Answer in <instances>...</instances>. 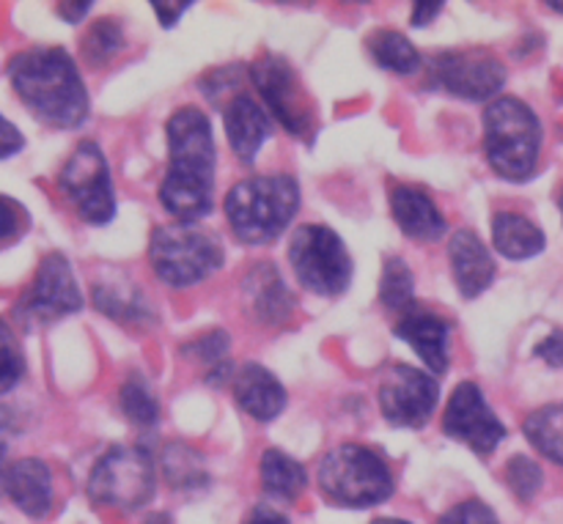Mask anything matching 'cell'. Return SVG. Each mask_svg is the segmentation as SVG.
I'll list each match as a JSON object with an SVG mask.
<instances>
[{"label": "cell", "instance_id": "cell-1", "mask_svg": "<svg viewBox=\"0 0 563 524\" xmlns=\"http://www.w3.org/2000/svg\"><path fill=\"white\" fill-rule=\"evenodd\" d=\"M168 174L159 185V203L176 223L192 225L214 207V148L212 124L198 108H181L168 121Z\"/></svg>", "mask_w": 563, "mask_h": 524}, {"label": "cell", "instance_id": "cell-2", "mask_svg": "<svg viewBox=\"0 0 563 524\" xmlns=\"http://www.w3.org/2000/svg\"><path fill=\"white\" fill-rule=\"evenodd\" d=\"M9 80L22 104L53 130H75L88 119L91 99L66 49H22L9 60Z\"/></svg>", "mask_w": 563, "mask_h": 524}, {"label": "cell", "instance_id": "cell-3", "mask_svg": "<svg viewBox=\"0 0 563 524\" xmlns=\"http://www.w3.org/2000/svg\"><path fill=\"white\" fill-rule=\"evenodd\" d=\"M223 209L236 239L245 245H269L295 220L300 185L286 174L253 176L231 187Z\"/></svg>", "mask_w": 563, "mask_h": 524}, {"label": "cell", "instance_id": "cell-4", "mask_svg": "<svg viewBox=\"0 0 563 524\" xmlns=\"http://www.w3.org/2000/svg\"><path fill=\"white\" fill-rule=\"evenodd\" d=\"M484 148L498 176L509 181L531 179L542 148V124L526 102L500 97L484 110Z\"/></svg>", "mask_w": 563, "mask_h": 524}, {"label": "cell", "instance_id": "cell-5", "mask_svg": "<svg viewBox=\"0 0 563 524\" xmlns=\"http://www.w3.org/2000/svg\"><path fill=\"white\" fill-rule=\"evenodd\" d=\"M317 481L324 498L341 509H372L394 494V472L366 445H339L322 456Z\"/></svg>", "mask_w": 563, "mask_h": 524}, {"label": "cell", "instance_id": "cell-6", "mask_svg": "<svg viewBox=\"0 0 563 524\" xmlns=\"http://www.w3.org/2000/svg\"><path fill=\"white\" fill-rule=\"evenodd\" d=\"M148 258L165 286L190 289L223 267V247L212 234L198 231L196 225L174 223L154 231Z\"/></svg>", "mask_w": 563, "mask_h": 524}, {"label": "cell", "instance_id": "cell-7", "mask_svg": "<svg viewBox=\"0 0 563 524\" xmlns=\"http://www.w3.org/2000/svg\"><path fill=\"white\" fill-rule=\"evenodd\" d=\"M297 280L319 297H339L352 283V256L341 236L328 225H302L289 245Z\"/></svg>", "mask_w": 563, "mask_h": 524}, {"label": "cell", "instance_id": "cell-8", "mask_svg": "<svg viewBox=\"0 0 563 524\" xmlns=\"http://www.w3.org/2000/svg\"><path fill=\"white\" fill-rule=\"evenodd\" d=\"M88 498L102 509L132 514L154 498V461L135 445L108 450L88 476Z\"/></svg>", "mask_w": 563, "mask_h": 524}, {"label": "cell", "instance_id": "cell-9", "mask_svg": "<svg viewBox=\"0 0 563 524\" xmlns=\"http://www.w3.org/2000/svg\"><path fill=\"white\" fill-rule=\"evenodd\" d=\"M60 192L75 207L82 223L108 225L115 218V196L110 181V165L102 148L91 141H82L66 159L60 170Z\"/></svg>", "mask_w": 563, "mask_h": 524}, {"label": "cell", "instance_id": "cell-10", "mask_svg": "<svg viewBox=\"0 0 563 524\" xmlns=\"http://www.w3.org/2000/svg\"><path fill=\"white\" fill-rule=\"evenodd\" d=\"M251 77L262 93L264 104L273 110L284 130L300 141L311 143L313 132H317V113H313L311 99H308L306 88H302L300 77L291 69L289 60L273 53L262 55L251 66Z\"/></svg>", "mask_w": 563, "mask_h": 524}, {"label": "cell", "instance_id": "cell-11", "mask_svg": "<svg viewBox=\"0 0 563 524\" xmlns=\"http://www.w3.org/2000/svg\"><path fill=\"white\" fill-rule=\"evenodd\" d=\"M438 401L440 384L427 371H418L410 366H390L379 379V410L390 426H427Z\"/></svg>", "mask_w": 563, "mask_h": 524}, {"label": "cell", "instance_id": "cell-12", "mask_svg": "<svg viewBox=\"0 0 563 524\" xmlns=\"http://www.w3.org/2000/svg\"><path fill=\"white\" fill-rule=\"evenodd\" d=\"M82 308L80 286H77L75 272H71L69 261L60 253H49L42 258L33 278L31 289L22 297L20 313L27 324H53L58 319L71 316Z\"/></svg>", "mask_w": 563, "mask_h": 524}, {"label": "cell", "instance_id": "cell-13", "mask_svg": "<svg viewBox=\"0 0 563 524\" xmlns=\"http://www.w3.org/2000/svg\"><path fill=\"white\" fill-rule=\"evenodd\" d=\"M445 437L467 445L473 454L489 456L498 450V445L506 439V426L498 421L493 406L484 399L482 388L473 382L456 384L449 406L443 415Z\"/></svg>", "mask_w": 563, "mask_h": 524}, {"label": "cell", "instance_id": "cell-14", "mask_svg": "<svg viewBox=\"0 0 563 524\" xmlns=\"http://www.w3.org/2000/svg\"><path fill=\"white\" fill-rule=\"evenodd\" d=\"M434 82L471 102H487L504 88L506 66L489 49H449L434 58Z\"/></svg>", "mask_w": 563, "mask_h": 524}, {"label": "cell", "instance_id": "cell-15", "mask_svg": "<svg viewBox=\"0 0 563 524\" xmlns=\"http://www.w3.org/2000/svg\"><path fill=\"white\" fill-rule=\"evenodd\" d=\"M5 494L11 503L31 520H44L53 511L55 489H53V472L36 456L27 459L11 461L9 472H5Z\"/></svg>", "mask_w": 563, "mask_h": 524}, {"label": "cell", "instance_id": "cell-16", "mask_svg": "<svg viewBox=\"0 0 563 524\" xmlns=\"http://www.w3.org/2000/svg\"><path fill=\"white\" fill-rule=\"evenodd\" d=\"M394 333H396V338L407 341V344L416 349V355L427 363L429 371L445 374V368H449L451 327L443 316L412 305L410 311H405V316L399 319V324L394 327Z\"/></svg>", "mask_w": 563, "mask_h": 524}, {"label": "cell", "instance_id": "cell-17", "mask_svg": "<svg viewBox=\"0 0 563 524\" xmlns=\"http://www.w3.org/2000/svg\"><path fill=\"white\" fill-rule=\"evenodd\" d=\"M449 258L451 269H454L456 289L465 300H476L493 286L495 261L489 256L487 245L473 231H456L449 245Z\"/></svg>", "mask_w": 563, "mask_h": 524}, {"label": "cell", "instance_id": "cell-18", "mask_svg": "<svg viewBox=\"0 0 563 524\" xmlns=\"http://www.w3.org/2000/svg\"><path fill=\"white\" fill-rule=\"evenodd\" d=\"M234 401L253 421L269 423L284 412L286 390L264 366L247 363L234 374Z\"/></svg>", "mask_w": 563, "mask_h": 524}, {"label": "cell", "instance_id": "cell-19", "mask_svg": "<svg viewBox=\"0 0 563 524\" xmlns=\"http://www.w3.org/2000/svg\"><path fill=\"white\" fill-rule=\"evenodd\" d=\"M225 135H229L231 148H234L236 159L245 165H251L258 157L262 146L269 137V119L262 110V104L253 102L245 93H236L229 104H225L223 113Z\"/></svg>", "mask_w": 563, "mask_h": 524}, {"label": "cell", "instance_id": "cell-20", "mask_svg": "<svg viewBox=\"0 0 563 524\" xmlns=\"http://www.w3.org/2000/svg\"><path fill=\"white\" fill-rule=\"evenodd\" d=\"M390 212L396 225L405 231L410 239L438 242L445 234V218L438 203L423 190L410 185H396L390 190Z\"/></svg>", "mask_w": 563, "mask_h": 524}, {"label": "cell", "instance_id": "cell-21", "mask_svg": "<svg viewBox=\"0 0 563 524\" xmlns=\"http://www.w3.org/2000/svg\"><path fill=\"white\" fill-rule=\"evenodd\" d=\"M245 291L258 322L286 324L291 319V313H295V297L286 289L278 269L269 267V264H262V267H256L247 275Z\"/></svg>", "mask_w": 563, "mask_h": 524}, {"label": "cell", "instance_id": "cell-22", "mask_svg": "<svg viewBox=\"0 0 563 524\" xmlns=\"http://www.w3.org/2000/svg\"><path fill=\"white\" fill-rule=\"evenodd\" d=\"M493 242L500 256L511 261H526L544 250V234L537 223L515 212H500L493 220Z\"/></svg>", "mask_w": 563, "mask_h": 524}, {"label": "cell", "instance_id": "cell-23", "mask_svg": "<svg viewBox=\"0 0 563 524\" xmlns=\"http://www.w3.org/2000/svg\"><path fill=\"white\" fill-rule=\"evenodd\" d=\"M262 483L264 492L275 500H286V503H295L308 487L306 467L300 461L291 459L284 450L269 448L262 456Z\"/></svg>", "mask_w": 563, "mask_h": 524}, {"label": "cell", "instance_id": "cell-24", "mask_svg": "<svg viewBox=\"0 0 563 524\" xmlns=\"http://www.w3.org/2000/svg\"><path fill=\"white\" fill-rule=\"evenodd\" d=\"M368 53L377 60V66L396 75H412L421 69V53L399 31H374L368 36Z\"/></svg>", "mask_w": 563, "mask_h": 524}, {"label": "cell", "instance_id": "cell-25", "mask_svg": "<svg viewBox=\"0 0 563 524\" xmlns=\"http://www.w3.org/2000/svg\"><path fill=\"white\" fill-rule=\"evenodd\" d=\"M522 432L539 454L563 467V404H550L533 412Z\"/></svg>", "mask_w": 563, "mask_h": 524}, {"label": "cell", "instance_id": "cell-26", "mask_svg": "<svg viewBox=\"0 0 563 524\" xmlns=\"http://www.w3.org/2000/svg\"><path fill=\"white\" fill-rule=\"evenodd\" d=\"M119 399H121V410H124V415L130 417L135 426H141V428L157 426L159 404H157V399H154L148 382L141 377V374H132V377L121 384Z\"/></svg>", "mask_w": 563, "mask_h": 524}, {"label": "cell", "instance_id": "cell-27", "mask_svg": "<svg viewBox=\"0 0 563 524\" xmlns=\"http://www.w3.org/2000/svg\"><path fill=\"white\" fill-rule=\"evenodd\" d=\"M416 297V278L401 258H388L379 280V300L388 311H410Z\"/></svg>", "mask_w": 563, "mask_h": 524}, {"label": "cell", "instance_id": "cell-28", "mask_svg": "<svg viewBox=\"0 0 563 524\" xmlns=\"http://www.w3.org/2000/svg\"><path fill=\"white\" fill-rule=\"evenodd\" d=\"M163 472H165V478H168L170 487H176V489H196L198 483L207 481L201 456L181 443L168 445V448H165Z\"/></svg>", "mask_w": 563, "mask_h": 524}, {"label": "cell", "instance_id": "cell-29", "mask_svg": "<svg viewBox=\"0 0 563 524\" xmlns=\"http://www.w3.org/2000/svg\"><path fill=\"white\" fill-rule=\"evenodd\" d=\"M121 44H124V33H121L119 22L102 20L86 33V38H82V55L88 58V64L102 66L119 53Z\"/></svg>", "mask_w": 563, "mask_h": 524}, {"label": "cell", "instance_id": "cell-30", "mask_svg": "<svg viewBox=\"0 0 563 524\" xmlns=\"http://www.w3.org/2000/svg\"><path fill=\"white\" fill-rule=\"evenodd\" d=\"M25 377V355L14 330L0 319V395L11 393Z\"/></svg>", "mask_w": 563, "mask_h": 524}, {"label": "cell", "instance_id": "cell-31", "mask_svg": "<svg viewBox=\"0 0 563 524\" xmlns=\"http://www.w3.org/2000/svg\"><path fill=\"white\" fill-rule=\"evenodd\" d=\"M93 305L104 313V316L115 319V322H137L143 319V302L135 294H119L115 286L99 283L93 289Z\"/></svg>", "mask_w": 563, "mask_h": 524}, {"label": "cell", "instance_id": "cell-32", "mask_svg": "<svg viewBox=\"0 0 563 524\" xmlns=\"http://www.w3.org/2000/svg\"><path fill=\"white\" fill-rule=\"evenodd\" d=\"M31 228V214L20 201L9 196H0V250L11 247L25 236Z\"/></svg>", "mask_w": 563, "mask_h": 524}, {"label": "cell", "instance_id": "cell-33", "mask_svg": "<svg viewBox=\"0 0 563 524\" xmlns=\"http://www.w3.org/2000/svg\"><path fill=\"white\" fill-rule=\"evenodd\" d=\"M506 481H509L511 492L528 503L542 489V470L531 459H526V456H515L509 467H506Z\"/></svg>", "mask_w": 563, "mask_h": 524}, {"label": "cell", "instance_id": "cell-34", "mask_svg": "<svg viewBox=\"0 0 563 524\" xmlns=\"http://www.w3.org/2000/svg\"><path fill=\"white\" fill-rule=\"evenodd\" d=\"M185 355L198 363H209V366H223L225 355H229V335L223 330H212V333L201 335L192 344L185 346Z\"/></svg>", "mask_w": 563, "mask_h": 524}, {"label": "cell", "instance_id": "cell-35", "mask_svg": "<svg viewBox=\"0 0 563 524\" xmlns=\"http://www.w3.org/2000/svg\"><path fill=\"white\" fill-rule=\"evenodd\" d=\"M440 524H500V522L487 503H482V500H465V503L454 505V509L440 520Z\"/></svg>", "mask_w": 563, "mask_h": 524}, {"label": "cell", "instance_id": "cell-36", "mask_svg": "<svg viewBox=\"0 0 563 524\" xmlns=\"http://www.w3.org/2000/svg\"><path fill=\"white\" fill-rule=\"evenodd\" d=\"M22 148H25V137H22V132L16 130L3 113H0V159L14 157V154H20Z\"/></svg>", "mask_w": 563, "mask_h": 524}, {"label": "cell", "instance_id": "cell-37", "mask_svg": "<svg viewBox=\"0 0 563 524\" xmlns=\"http://www.w3.org/2000/svg\"><path fill=\"white\" fill-rule=\"evenodd\" d=\"M537 357H542L548 366L563 368V333H561V330L550 333L548 338H544L542 344L537 346Z\"/></svg>", "mask_w": 563, "mask_h": 524}, {"label": "cell", "instance_id": "cell-38", "mask_svg": "<svg viewBox=\"0 0 563 524\" xmlns=\"http://www.w3.org/2000/svg\"><path fill=\"white\" fill-rule=\"evenodd\" d=\"M152 9H154V14L159 16V25L174 27L176 22H179V16L185 14V11L192 9V3H154Z\"/></svg>", "mask_w": 563, "mask_h": 524}, {"label": "cell", "instance_id": "cell-39", "mask_svg": "<svg viewBox=\"0 0 563 524\" xmlns=\"http://www.w3.org/2000/svg\"><path fill=\"white\" fill-rule=\"evenodd\" d=\"M245 524H289V520L280 511H275L273 505H256Z\"/></svg>", "mask_w": 563, "mask_h": 524}, {"label": "cell", "instance_id": "cell-40", "mask_svg": "<svg viewBox=\"0 0 563 524\" xmlns=\"http://www.w3.org/2000/svg\"><path fill=\"white\" fill-rule=\"evenodd\" d=\"M55 11H58L69 25H77V22L86 20V14L91 11V3H58Z\"/></svg>", "mask_w": 563, "mask_h": 524}, {"label": "cell", "instance_id": "cell-41", "mask_svg": "<svg viewBox=\"0 0 563 524\" xmlns=\"http://www.w3.org/2000/svg\"><path fill=\"white\" fill-rule=\"evenodd\" d=\"M440 11H443V5L440 3H418L416 9H412V25L427 27L429 22L440 14Z\"/></svg>", "mask_w": 563, "mask_h": 524}, {"label": "cell", "instance_id": "cell-42", "mask_svg": "<svg viewBox=\"0 0 563 524\" xmlns=\"http://www.w3.org/2000/svg\"><path fill=\"white\" fill-rule=\"evenodd\" d=\"M9 443L3 439V428H0V494H5V472H9Z\"/></svg>", "mask_w": 563, "mask_h": 524}, {"label": "cell", "instance_id": "cell-43", "mask_svg": "<svg viewBox=\"0 0 563 524\" xmlns=\"http://www.w3.org/2000/svg\"><path fill=\"white\" fill-rule=\"evenodd\" d=\"M146 524H170V520H168V514H154Z\"/></svg>", "mask_w": 563, "mask_h": 524}, {"label": "cell", "instance_id": "cell-44", "mask_svg": "<svg viewBox=\"0 0 563 524\" xmlns=\"http://www.w3.org/2000/svg\"><path fill=\"white\" fill-rule=\"evenodd\" d=\"M372 524H410V522H405V520H377Z\"/></svg>", "mask_w": 563, "mask_h": 524}, {"label": "cell", "instance_id": "cell-45", "mask_svg": "<svg viewBox=\"0 0 563 524\" xmlns=\"http://www.w3.org/2000/svg\"><path fill=\"white\" fill-rule=\"evenodd\" d=\"M550 9H555V11H563V3H553V5H550Z\"/></svg>", "mask_w": 563, "mask_h": 524}, {"label": "cell", "instance_id": "cell-46", "mask_svg": "<svg viewBox=\"0 0 563 524\" xmlns=\"http://www.w3.org/2000/svg\"><path fill=\"white\" fill-rule=\"evenodd\" d=\"M559 203H561V214H563V190H561V198H559Z\"/></svg>", "mask_w": 563, "mask_h": 524}]
</instances>
